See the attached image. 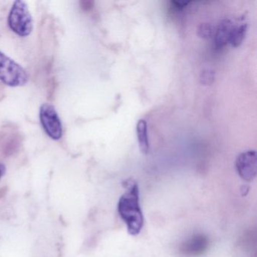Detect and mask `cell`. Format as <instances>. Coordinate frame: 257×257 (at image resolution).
<instances>
[{
    "mask_svg": "<svg viewBox=\"0 0 257 257\" xmlns=\"http://www.w3.org/2000/svg\"><path fill=\"white\" fill-rule=\"evenodd\" d=\"M127 189L118 202V213L131 235H137L144 226V215L140 205L139 188L135 182H126Z\"/></svg>",
    "mask_w": 257,
    "mask_h": 257,
    "instance_id": "1",
    "label": "cell"
},
{
    "mask_svg": "<svg viewBox=\"0 0 257 257\" xmlns=\"http://www.w3.org/2000/svg\"><path fill=\"white\" fill-rule=\"evenodd\" d=\"M8 25L19 37H28L32 33L34 23L26 3L18 0L13 4L9 15Z\"/></svg>",
    "mask_w": 257,
    "mask_h": 257,
    "instance_id": "2",
    "label": "cell"
},
{
    "mask_svg": "<svg viewBox=\"0 0 257 257\" xmlns=\"http://www.w3.org/2000/svg\"><path fill=\"white\" fill-rule=\"evenodd\" d=\"M29 76L25 69L10 57L0 52V81L10 87L23 86Z\"/></svg>",
    "mask_w": 257,
    "mask_h": 257,
    "instance_id": "3",
    "label": "cell"
},
{
    "mask_svg": "<svg viewBox=\"0 0 257 257\" xmlns=\"http://www.w3.org/2000/svg\"><path fill=\"white\" fill-rule=\"evenodd\" d=\"M40 119L46 135L54 141H59L63 136L61 118L52 105L44 103L40 109Z\"/></svg>",
    "mask_w": 257,
    "mask_h": 257,
    "instance_id": "4",
    "label": "cell"
},
{
    "mask_svg": "<svg viewBox=\"0 0 257 257\" xmlns=\"http://www.w3.org/2000/svg\"><path fill=\"white\" fill-rule=\"evenodd\" d=\"M236 170L242 180L252 181L257 172V156L255 150H248L237 156L235 162Z\"/></svg>",
    "mask_w": 257,
    "mask_h": 257,
    "instance_id": "5",
    "label": "cell"
},
{
    "mask_svg": "<svg viewBox=\"0 0 257 257\" xmlns=\"http://www.w3.org/2000/svg\"><path fill=\"white\" fill-rule=\"evenodd\" d=\"M208 246V238L204 234H195L181 245L180 252L186 256H198L207 250Z\"/></svg>",
    "mask_w": 257,
    "mask_h": 257,
    "instance_id": "6",
    "label": "cell"
},
{
    "mask_svg": "<svg viewBox=\"0 0 257 257\" xmlns=\"http://www.w3.org/2000/svg\"><path fill=\"white\" fill-rule=\"evenodd\" d=\"M232 28V23L228 19L222 20L219 23L214 36V45L216 49H222L229 42Z\"/></svg>",
    "mask_w": 257,
    "mask_h": 257,
    "instance_id": "7",
    "label": "cell"
},
{
    "mask_svg": "<svg viewBox=\"0 0 257 257\" xmlns=\"http://www.w3.org/2000/svg\"><path fill=\"white\" fill-rule=\"evenodd\" d=\"M137 135H138V144L140 150L144 154H148L150 151L148 133H147V121L144 119H140L137 124Z\"/></svg>",
    "mask_w": 257,
    "mask_h": 257,
    "instance_id": "8",
    "label": "cell"
},
{
    "mask_svg": "<svg viewBox=\"0 0 257 257\" xmlns=\"http://www.w3.org/2000/svg\"><path fill=\"white\" fill-rule=\"evenodd\" d=\"M246 31H247L246 24H241L237 26L233 27L229 39V43L233 47L237 48L241 45L246 37Z\"/></svg>",
    "mask_w": 257,
    "mask_h": 257,
    "instance_id": "9",
    "label": "cell"
},
{
    "mask_svg": "<svg viewBox=\"0 0 257 257\" xmlns=\"http://www.w3.org/2000/svg\"><path fill=\"white\" fill-rule=\"evenodd\" d=\"M198 35L201 38L207 40L213 35V28L210 24H201L198 28Z\"/></svg>",
    "mask_w": 257,
    "mask_h": 257,
    "instance_id": "10",
    "label": "cell"
},
{
    "mask_svg": "<svg viewBox=\"0 0 257 257\" xmlns=\"http://www.w3.org/2000/svg\"><path fill=\"white\" fill-rule=\"evenodd\" d=\"M214 78V72L210 70V69H207V70H204L201 72L200 80H201V84H203V85H209L213 83Z\"/></svg>",
    "mask_w": 257,
    "mask_h": 257,
    "instance_id": "11",
    "label": "cell"
},
{
    "mask_svg": "<svg viewBox=\"0 0 257 257\" xmlns=\"http://www.w3.org/2000/svg\"><path fill=\"white\" fill-rule=\"evenodd\" d=\"M172 4L175 6L176 8L181 9L184 8L186 7L188 4H189V1H184V0H180V1H173Z\"/></svg>",
    "mask_w": 257,
    "mask_h": 257,
    "instance_id": "12",
    "label": "cell"
},
{
    "mask_svg": "<svg viewBox=\"0 0 257 257\" xmlns=\"http://www.w3.org/2000/svg\"><path fill=\"white\" fill-rule=\"evenodd\" d=\"M6 172V167L4 164L0 163V178L4 175Z\"/></svg>",
    "mask_w": 257,
    "mask_h": 257,
    "instance_id": "13",
    "label": "cell"
}]
</instances>
